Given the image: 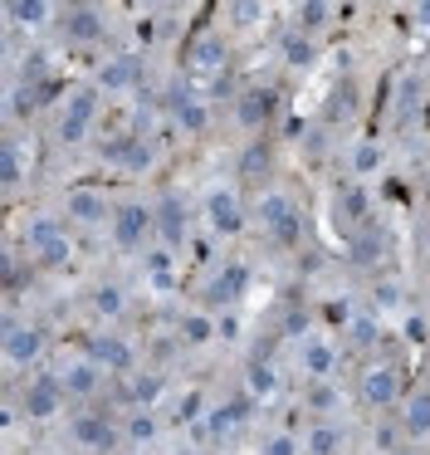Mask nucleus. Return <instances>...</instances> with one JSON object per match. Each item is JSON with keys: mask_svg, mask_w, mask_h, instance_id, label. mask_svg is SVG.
Masks as SVG:
<instances>
[{"mask_svg": "<svg viewBox=\"0 0 430 455\" xmlns=\"http://www.w3.org/2000/svg\"><path fill=\"white\" fill-rule=\"evenodd\" d=\"M338 406H342V392L332 382H308V411H318V421H332Z\"/></svg>", "mask_w": 430, "mask_h": 455, "instance_id": "e433bc0d", "label": "nucleus"}, {"mask_svg": "<svg viewBox=\"0 0 430 455\" xmlns=\"http://www.w3.org/2000/svg\"><path fill=\"white\" fill-rule=\"evenodd\" d=\"M181 455H205V451H181Z\"/></svg>", "mask_w": 430, "mask_h": 455, "instance_id": "8fccbe9b", "label": "nucleus"}, {"mask_svg": "<svg viewBox=\"0 0 430 455\" xmlns=\"http://www.w3.org/2000/svg\"><path fill=\"white\" fill-rule=\"evenodd\" d=\"M162 435V416L156 411H127V421H123V441L132 445V451H147V445Z\"/></svg>", "mask_w": 430, "mask_h": 455, "instance_id": "7c9ffc66", "label": "nucleus"}, {"mask_svg": "<svg viewBox=\"0 0 430 455\" xmlns=\"http://www.w3.org/2000/svg\"><path fill=\"white\" fill-rule=\"evenodd\" d=\"M49 353V328L35 318H5V333H0V357L5 367H39Z\"/></svg>", "mask_w": 430, "mask_h": 455, "instance_id": "20e7f679", "label": "nucleus"}, {"mask_svg": "<svg viewBox=\"0 0 430 455\" xmlns=\"http://www.w3.org/2000/svg\"><path fill=\"white\" fill-rule=\"evenodd\" d=\"M244 294H250V265H244V259H225L211 275V284H205V299H211V304H240Z\"/></svg>", "mask_w": 430, "mask_h": 455, "instance_id": "6ab92c4d", "label": "nucleus"}, {"mask_svg": "<svg viewBox=\"0 0 430 455\" xmlns=\"http://www.w3.org/2000/svg\"><path fill=\"white\" fill-rule=\"evenodd\" d=\"M401 431L406 441H430V387H416L401 402Z\"/></svg>", "mask_w": 430, "mask_h": 455, "instance_id": "b1692460", "label": "nucleus"}, {"mask_svg": "<svg viewBox=\"0 0 430 455\" xmlns=\"http://www.w3.org/2000/svg\"><path fill=\"white\" fill-rule=\"evenodd\" d=\"M54 372H59V382H64L68 402H93V396L108 387V372H103V367H98L88 353H78V357H64V363H59Z\"/></svg>", "mask_w": 430, "mask_h": 455, "instance_id": "ddd939ff", "label": "nucleus"}, {"mask_svg": "<svg viewBox=\"0 0 430 455\" xmlns=\"http://www.w3.org/2000/svg\"><path fill=\"white\" fill-rule=\"evenodd\" d=\"M88 304H93L98 318H108V323H117V318L132 308V294H127L123 284H113V279H103V284H93V294H88Z\"/></svg>", "mask_w": 430, "mask_h": 455, "instance_id": "cd10ccee", "label": "nucleus"}, {"mask_svg": "<svg viewBox=\"0 0 430 455\" xmlns=\"http://www.w3.org/2000/svg\"><path fill=\"white\" fill-rule=\"evenodd\" d=\"M342 367V343L328 333H303L299 338V372L303 382H332Z\"/></svg>", "mask_w": 430, "mask_h": 455, "instance_id": "9d476101", "label": "nucleus"}, {"mask_svg": "<svg viewBox=\"0 0 430 455\" xmlns=\"http://www.w3.org/2000/svg\"><path fill=\"white\" fill-rule=\"evenodd\" d=\"M142 74H147L142 54H108V60L98 64V74H93V89L123 99V93H132L137 84H142Z\"/></svg>", "mask_w": 430, "mask_h": 455, "instance_id": "dca6fc26", "label": "nucleus"}, {"mask_svg": "<svg viewBox=\"0 0 430 455\" xmlns=\"http://www.w3.org/2000/svg\"><path fill=\"white\" fill-rule=\"evenodd\" d=\"M342 445H347V431L338 421H313L303 435V455H342Z\"/></svg>", "mask_w": 430, "mask_h": 455, "instance_id": "c85d7f7f", "label": "nucleus"}, {"mask_svg": "<svg viewBox=\"0 0 430 455\" xmlns=\"http://www.w3.org/2000/svg\"><path fill=\"white\" fill-rule=\"evenodd\" d=\"M25 250H29V259H35V265H44V269L68 265V255H74L68 220L64 216H29L25 220Z\"/></svg>", "mask_w": 430, "mask_h": 455, "instance_id": "f03ea898", "label": "nucleus"}, {"mask_svg": "<svg viewBox=\"0 0 430 455\" xmlns=\"http://www.w3.org/2000/svg\"><path fill=\"white\" fill-rule=\"evenodd\" d=\"M338 216L342 220H352V226H362V220H367V196H362V187H342L338 191Z\"/></svg>", "mask_w": 430, "mask_h": 455, "instance_id": "58836bf2", "label": "nucleus"}, {"mask_svg": "<svg viewBox=\"0 0 430 455\" xmlns=\"http://www.w3.org/2000/svg\"><path fill=\"white\" fill-rule=\"evenodd\" d=\"M225 64H230V50H225V40L215 30H201L191 40V50H186V79H220Z\"/></svg>", "mask_w": 430, "mask_h": 455, "instance_id": "f3484780", "label": "nucleus"}, {"mask_svg": "<svg viewBox=\"0 0 430 455\" xmlns=\"http://www.w3.org/2000/svg\"><path fill=\"white\" fill-rule=\"evenodd\" d=\"M381 245H386L381 230H362V235H352V265H371V259L381 255Z\"/></svg>", "mask_w": 430, "mask_h": 455, "instance_id": "4c0bfd02", "label": "nucleus"}, {"mask_svg": "<svg viewBox=\"0 0 430 455\" xmlns=\"http://www.w3.org/2000/svg\"><path fill=\"white\" fill-rule=\"evenodd\" d=\"M274 167V152L269 142H250V148L240 152V162H235V172H240V181H264V172Z\"/></svg>", "mask_w": 430, "mask_h": 455, "instance_id": "473e14b6", "label": "nucleus"}, {"mask_svg": "<svg viewBox=\"0 0 430 455\" xmlns=\"http://www.w3.org/2000/svg\"><path fill=\"white\" fill-rule=\"evenodd\" d=\"M240 392L250 396L254 406L274 402V396L283 392V377H279V367H274V363H264V357H254V363L244 367V377H240Z\"/></svg>", "mask_w": 430, "mask_h": 455, "instance_id": "5701e85b", "label": "nucleus"}, {"mask_svg": "<svg viewBox=\"0 0 430 455\" xmlns=\"http://www.w3.org/2000/svg\"><path fill=\"white\" fill-rule=\"evenodd\" d=\"M142 279L152 284V294H176V255L166 245L142 255Z\"/></svg>", "mask_w": 430, "mask_h": 455, "instance_id": "bb28decb", "label": "nucleus"}, {"mask_svg": "<svg viewBox=\"0 0 430 455\" xmlns=\"http://www.w3.org/2000/svg\"><path fill=\"white\" fill-rule=\"evenodd\" d=\"M381 162H386V152L377 148V142H352V152H347V172L352 177H371V172H381Z\"/></svg>", "mask_w": 430, "mask_h": 455, "instance_id": "f704fd0d", "label": "nucleus"}, {"mask_svg": "<svg viewBox=\"0 0 430 455\" xmlns=\"http://www.w3.org/2000/svg\"><path fill=\"white\" fill-rule=\"evenodd\" d=\"M259 455H303V441H293V435H269V441L259 445Z\"/></svg>", "mask_w": 430, "mask_h": 455, "instance_id": "37998d69", "label": "nucleus"}, {"mask_svg": "<svg viewBox=\"0 0 430 455\" xmlns=\"http://www.w3.org/2000/svg\"><path fill=\"white\" fill-rule=\"evenodd\" d=\"M29 172H35V152H29L20 138H5V148H0V187L15 191Z\"/></svg>", "mask_w": 430, "mask_h": 455, "instance_id": "a878e982", "label": "nucleus"}, {"mask_svg": "<svg viewBox=\"0 0 430 455\" xmlns=\"http://www.w3.org/2000/svg\"><path fill=\"white\" fill-rule=\"evenodd\" d=\"M391 455H416V451H391Z\"/></svg>", "mask_w": 430, "mask_h": 455, "instance_id": "de8ad7c7", "label": "nucleus"}, {"mask_svg": "<svg viewBox=\"0 0 430 455\" xmlns=\"http://www.w3.org/2000/svg\"><path fill=\"white\" fill-rule=\"evenodd\" d=\"M264 15H269V11H264L259 0H240V5H230V25H240V30H250V25H259Z\"/></svg>", "mask_w": 430, "mask_h": 455, "instance_id": "a19ab883", "label": "nucleus"}, {"mask_svg": "<svg viewBox=\"0 0 430 455\" xmlns=\"http://www.w3.org/2000/svg\"><path fill=\"white\" fill-rule=\"evenodd\" d=\"M181 338H186L191 347L211 343V338H215V318H211V314H186V323H181Z\"/></svg>", "mask_w": 430, "mask_h": 455, "instance_id": "ea45409f", "label": "nucleus"}, {"mask_svg": "<svg viewBox=\"0 0 430 455\" xmlns=\"http://www.w3.org/2000/svg\"><path fill=\"white\" fill-rule=\"evenodd\" d=\"M274 118V93L269 89H244L235 93V123H240L244 132H264Z\"/></svg>", "mask_w": 430, "mask_h": 455, "instance_id": "4be33fe9", "label": "nucleus"}, {"mask_svg": "<svg viewBox=\"0 0 430 455\" xmlns=\"http://www.w3.org/2000/svg\"><path fill=\"white\" fill-rule=\"evenodd\" d=\"M117 441H123V426H113V416L93 406L68 416V445H78L84 455H117Z\"/></svg>", "mask_w": 430, "mask_h": 455, "instance_id": "6e6552de", "label": "nucleus"}, {"mask_svg": "<svg viewBox=\"0 0 430 455\" xmlns=\"http://www.w3.org/2000/svg\"><path fill=\"white\" fill-rule=\"evenodd\" d=\"M201 216H205V230L220 235V240L240 235V230L250 226V206H244V196H240L235 181H215V187L205 191V196H201Z\"/></svg>", "mask_w": 430, "mask_h": 455, "instance_id": "7ed1b4c3", "label": "nucleus"}, {"mask_svg": "<svg viewBox=\"0 0 430 455\" xmlns=\"http://www.w3.org/2000/svg\"><path fill=\"white\" fill-rule=\"evenodd\" d=\"M64 406H68V392H64L54 367L25 377V387H20V416H25V421H54Z\"/></svg>", "mask_w": 430, "mask_h": 455, "instance_id": "0eeeda50", "label": "nucleus"}, {"mask_svg": "<svg viewBox=\"0 0 430 455\" xmlns=\"http://www.w3.org/2000/svg\"><path fill=\"white\" fill-rule=\"evenodd\" d=\"M332 25V5H322V0H308V5H293V30L299 35H318V30H328Z\"/></svg>", "mask_w": 430, "mask_h": 455, "instance_id": "72a5a7b5", "label": "nucleus"}, {"mask_svg": "<svg viewBox=\"0 0 430 455\" xmlns=\"http://www.w3.org/2000/svg\"><path fill=\"white\" fill-rule=\"evenodd\" d=\"M166 108H171V123L181 132H191V138H205L211 132V108H205V99L195 93V84H171V93H166Z\"/></svg>", "mask_w": 430, "mask_h": 455, "instance_id": "4468645a", "label": "nucleus"}, {"mask_svg": "<svg viewBox=\"0 0 430 455\" xmlns=\"http://www.w3.org/2000/svg\"><path fill=\"white\" fill-rule=\"evenodd\" d=\"M156 211V240H162L166 250H176L186 240V230H191V201L181 196V191H162V196L152 201Z\"/></svg>", "mask_w": 430, "mask_h": 455, "instance_id": "a211bd4d", "label": "nucleus"}, {"mask_svg": "<svg viewBox=\"0 0 430 455\" xmlns=\"http://www.w3.org/2000/svg\"><path fill=\"white\" fill-rule=\"evenodd\" d=\"M279 54H283L289 69H313V64H318V44H313L308 35H299V30H289L279 40Z\"/></svg>", "mask_w": 430, "mask_h": 455, "instance_id": "2f4dec72", "label": "nucleus"}, {"mask_svg": "<svg viewBox=\"0 0 430 455\" xmlns=\"http://www.w3.org/2000/svg\"><path fill=\"white\" fill-rule=\"evenodd\" d=\"M381 343V323L371 314H352L347 318V347H357V353H367V347Z\"/></svg>", "mask_w": 430, "mask_h": 455, "instance_id": "c9c22d12", "label": "nucleus"}, {"mask_svg": "<svg viewBox=\"0 0 430 455\" xmlns=\"http://www.w3.org/2000/svg\"><path fill=\"white\" fill-rule=\"evenodd\" d=\"M357 396H362V406H371V411L401 406V402H406V387H401V367L391 363V357H371V363L362 367Z\"/></svg>", "mask_w": 430, "mask_h": 455, "instance_id": "1a4fd4ad", "label": "nucleus"}, {"mask_svg": "<svg viewBox=\"0 0 430 455\" xmlns=\"http://www.w3.org/2000/svg\"><path fill=\"white\" fill-rule=\"evenodd\" d=\"M5 20L20 30H44L54 20V5L49 0H5Z\"/></svg>", "mask_w": 430, "mask_h": 455, "instance_id": "c756f323", "label": "nucleus"}, {"mask_svg": "<svg viewBox=\"0 0 430 455\" xmlns=\"http://www.w3.org/2000/svg\"><path fill=\"white\" fill-rule=\"evenodd\" d=\"M98 108H103V93H98L93 84L74 89V93L64 99V113H59V123H54V138L64 142V148H84V142L93 138Z\"/></svg>", "mask_w": 430, "mask_h": 455, "instance_id": "39448f33", "label": "nucleus"}, {"mask_svg": "<svg viewBox=\"0 0 430 455\" xmlns=\"http://www.w3.org/2000/svg\"><path fill=\"white\" fill-rule=\"evenodd\" d=\"M123 396H127V411H156L162 396H166V377L137 367L132 377H123Z\"/></svg>", "mask_w": 430, "mask_h": 455, "instance_id": "412c9836", "label": "nucleus"}, {"mask_svg": "<svg viewBox=\"0 0 430 455\" xmlns=\"http://www.w3.org/2000/svg\"><path fill=\"white\" fill-rule=\"evenodd\" d=\"M205 411H211V406H205V396L201 392H186L181 406H176V421H205Z\"/></svg>", "mask_w": 430, "mask_h": 455, "instance_id": "79ce46f5", "label": "nucleus"}, {"mask_svg": "<svg viewBox=\"0 0 430 455\" xmlns=\"http://www.w3.org/2000/svg\"><path fill=\"white\" fill-rule=\"evenodd\" d=\"M84 353L93 357L103 372H113V377H132V372H137V347L127 343L117 328H98V333H88Z\"/></svg>", "mask_w": 430, "mask_h": 455, "instance_id": "9b49d317", "label": "nucleus"}, {"mask_svg": "<svg viewBox=\"0 0 430 455\" xmlns=\"http://www.w3.org/2000/svg\"><path fill=\"white\" fill-rule=\"evenodd\" d=\"M410 25H416V30H426V35H430V0H420L416 11H410Z\"/></svg>", "mask_w": 430, "mask_h": 455, "instance_id": "c03bdc74", "label": "nucleus"}, {"mask_svg": "<svg viewBox=\"0 0 430 455\" xmlns=\"http://www.w3.org/2000/svg\"><path fill=\"white\" fill-rule=\"evenodd\" d=\"M250 216L259 220V230H264V240H269V245H299L303 211H299V201H293L289 191H259V196H254V206H250Z\"/></svg>", "mask_w": 430, "mask_h": 455, "instance_id": "f257e3e1", "label": "nucleus"}, {"mask_svg": "<svg viewBox=\"0 0 430 455\" xmlns=\"http://www.w3.org/2000/svg\"><path fill=\"white\" fill-rule=\"evenodd\" d=\"M117 206L103 187H68L64 191V220L74 226H113Z\"/></svg>", "mask_w": 430, "mask_h": 455, "instance_id": "f8f14e48", "label": "nucleus"}, {"mask_svg": "<svg viewBox=\"0 0 430 455\" xmlns=\"http://www.w3.org/2000/svg\"><path fill=\"white\" fill-rule=\"evenodd\" d=\"M215 333H220V338H240V318H235V314H225L220 323H215Z\"/></svg>", "mask_w": 430, "mask_h": 455, "instance_id": "a18cd8bd", "label": "nucleus"}, {"mask_svg": "<svg viewBox=\"0 0 430 455\" xmlns=\"http://www.w3.org/2000/svg\"><path fill=\"white\" fill-rule=\"evenodd\" d=\"M64 35L74 44H98L108 35V20H103V11L98 5H74V11L64 15Z\"/></svg>", "mask_w": 430, "mask_h": 455, "instance_id": "393cba45", "label": "nucleus"}, {"mask_svg": "<svg viewBox=\"0 0 430 455\" xmlns=\"http://www.w3.org/2000/svg\"><path fill=\"white\" fill-rule=\"evenodd\" d=\"M426 250H430V226H426Z\"/></svg>", "mask_w": 430, "mask_h": 455, "instance_id": "09e8293b", "label": "nucleus"}, {"mask_svg": "<svg viewBox=\"0 0 430 455\" xmlns=\"http://www.w3.org/2000/svg\"><path fill=\"white\" fill-rule=\"evenodd\" d=\"M156 235V211L147 201H123L108 226V240H113L117 255H147V240Z\"/></svg>", "mask_w": 430, "mask_h": 455, "instance_id": "423d86ee", "label": "nucleus"}, {"mask_svg": "<svg viewBox=\"0 0 430 455\" xmlns=\"http://www.w3.org/2000/svg\"><path fill=\"white\" fill-rule=\"evenodd\" d=\"M377 304H396V284H381L377 289Z\"/></svg>", "mask_w": 430, "mask_h": 455, "instance_id": "49530a36", "label": "nucleus"}, {"mask_svg": "<svg viewBox=\"0 0 430 455\" xmlns=\"http://www.w3.org/2000/svg\"><path fill=\"white\" fill-rule=\"evenodd\" d=\"M250 411H254V402L244 392H235V396H220V402L205 411V421H201V431H205V441L211 445H225L235 431H240L244 421H250Z\"/></svg>", "mask_w": 430, "mask_h": 455, "instance_id": "2eb2a0df", "label": "nucleus"}, {"mask_svg": "<svg viewBox=\"0 0 430 455\" xmlns=\"http://www.w3.org/2000/svg\"><path fill=\"white\" fill-rule=\"evenodd\" d=\"M103 157L113 162L117 172H147L156 162V152H152V142H147L142 132H123L117 142H108V148H103Z\"/></svg>", "mask_w": 430, "mask_h": 455, "instance_id": "aec40b11", "label": "nucleus"}]
</instances>
